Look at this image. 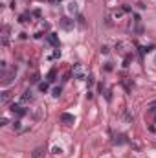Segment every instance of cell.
I'll return each instance as SVG.
<instances>
[{"label":"cell","instance_id":"obj_13","mask_svg":"<svg viewBox=\"0 0 156 158\" xmlns=\"http://www.w3.org/2000/svg\"><path fill=\"white\" fill-rule=\"evenodd\" d=\"M123 15H125V9H123V7H119V9H116V11H114V18H118V20H119Z\"/></svg>","mask_w":156,"mask_h":158},{"label":"cell","instance_id":"obj_7","mask_svg":"<svg viewBox=\"0 0 156 158\" xmlns=\"http://www.w3.org/2000/svg\"><path fill=\"white\" fill-rule=\"evenodd\" d=\"M9 31H11V28H9L7 24H4V26H2V46H7V41H9Z\"/></svg>","mask_w":156,"mask_h":158},{"label":"cell","instance_id":"obj_28","mask_svg":"<svg viewBox=\"0 0 156 158\" xmlns=\"http://www.w3.org/2000/svg\"><path fill=\"white\" fill-rule=\"evenodd\" d=\"M50 2H52V4H59V2H61V0H50Z\"/></svg>","mask_w":156,"mask_h":158},{"label":"cell","instance_id":"obj_27","mask_svg":"<svg viewBox=\"0 0 156 158\" xmlns=\"http://www.w3.org/2000/svg\"><path fill=\"white\" fill-rule=\"evenodd\" d=\"M20 39H22V41H26V39H28V33L22 31V33H20Z\"/></svg>","mask_w":156,"mask_h":158},{"label":"cell","instance_id":"obj_4","mask_svg":"<svg viewBox=\"0 0 156 158\" xmlns=\"http://www.w3.org/2000/svg\"><path fill=\"white\" fill-rule=\"evenodd\" d=\"M59 26H61V29H64V31H70V29L74 28V20L68 18V17H63V18H59Z\"/></svg>","mask_w":156,"mask_h":158},{"label":"cell","instance_id":"obj_8","mask_svg":"<svg viewBox=\"0 0 156 158\" xmlns=\"http://www.w3.org/2000/svg\"><path fill=\"white\" fill-rule=\"evenodd\" d=\"M61 121L66 123V125H74L75 123V118L72 114H68V112H64V114H61Z\"/></svg>","mask_w":156,"mask_h":158},{"label":"cell","instance_id":"obj_5","mask_svg":"<svg viewBox=\"0 0 156 158\" xmlns=\"http://www.w3.org/2000/svg\"><path fill=\"white\" fill-rule=\"evenodd\" d=\"M46 41H48V44H52L53 48H59V37H57V33L50 31L48 35H46Z\"/></svg>","mask_w":156,"mask_h":158},{"label":"cell","instance_id":"obj_15","mask_svg":"<svg viewBox=\"0 0 156 158\" xmlns=\"http://www.w3.org/2000/svg\"><path fill=\"white\" fill-rule=\"evenodd\" d=\"M61 92H63L61 86H53V88H52V96H53V97H59V96H61Z\"/></svg>","mask_w":156,"mask_h":158},{"label":"cell","instance_id":"obj_26","mask_svg":"<svg viewBox=\"0 0 156 158\" xmlns=\"http://www.w3.org/2000/svg\"><path fill=\"white\" fill-rule=\"evenodd\" d=\"M7 123H9V120H7V118H2V120H0V125H7Z\"/></svg>","mask_w":156,"mask_h":158},{"label":"cell","instance_id":"obj_18","mask_svg":"<svg viewBox=\"0 0 156 158\" xmlns=\"http://www.w3.org/2000/svg\"><path fill=\"white\" fill-rule=\"evenodd\" d=\"M125 142H127V140H125V134H119V136H116L114 144H119V145H121V144H125Z\"/></svg>","mask_w":156,"mask_h":158},{"label":"cell","instance_id":"obj_22","mask_svg":"<svg viewBox=\"0 0 156 158\" xmlns=\"http://www.w3.org/2000/svg\"><path fill=\"white\" fill-rule=\"evenodd\" d=\"M52 153H53V155H61V153H63V149H61V147H53V149H52Z\"/></svg>","mask_w":156,"mask_h":158},{"label":"cell","instance_id":"obj_20","mask_svg":"<svg viewBox=\"0 0 156 158\" xmlns=\"http://www.w3.org/2000/svg\"><path fill=\"white\" fill-rule=\"evenodd\" d=\"M41 15H42V13H41V9H35V11L31 13V17H35V18H41Z\"/></svg>","mask_w":156,"mask_h":158},{"label":"cell","instance_id":"obj_23","mask_svg":"<svg viewBox=\"0 0 156 158\" xmlns=\"http://www.w3.org/2000/svg\"><path fill=\"white\" fill-rule=\"evenodd\" d=\"M37 81H39V74H33L31 79H29V83H37Z\"/></svg>","mask_w":156,"mask_h":158},{"label":"cell","instance_id":"obj_24","mask_svg":"<svg viewBox=\"0 0 156 158\" xmlns=\"http://www.w3.org/2000/svg\"><path fill=\"white\" fill-rule=\"evenodd\" d=\"M108 46H101V53H103V55H108Z\"/></svg>","mask_w":156,"mask_h":158},{"label":"cell","instance_id":"obj_12","mask_svg":"<svg viewBox=\"0 0 156 158\" xmlns=\"http://www.w3.org/2000/svg\"><path fill=\"white\" fill-rule=\"evenodd\" d=\"M55 77H57V70H55V68H53V70H50V74H48V83H53L55 81Z\"/></svg>","mask_w":156,"mask_h":158},{"label":"cell","instance_id":"obj_17","mask_svg":"<svg viewBox=\"0 0 156 158\" xmlns=\"http://www.w3.org/2000/svg\"><path fill=\"white\" fill-rule=\"evenodd\" d=\"M48 88H50V83L48 81H44V83L39 85V90H41V92H48Z\"/></svg>","mask_w":156,"mask_h":158},{"label":"cell","instance_id":"obj_14","mask_svg":"<svg viewBox=\"0 0 156 158\" xmlns=\"http://www.w3.org/2000/svg\"><path fill=\"white\" fill-rule=\"evenodd\" d=\"M153 44H149V46H143V48H140V53H142V55H145V53H149V52H153Z\"/></svg>","mask_w":156,"mask_h":158},{"label":"cell","instance_id":"obj_16","mask_svg":"<svg viewBox=\"0 0 156 158\" xmlns=\"http://www.w3.org/2000/svg\"><path fill=\"white\" fill-rule=\"evenodd\" d=\"M61 57V50H59V48H55V52L52 53V55H50L48 59H52V61H55V59H59Z\"/></svg>","mask_w":156,"mask_h":158},{"label":"cell","instance_id":"obj_6","mask_svg":"<svg viewBox=\"0 0 156 158\" xmlns=\"http://www.w3.org/2000/svg\"><path fill=\"white\" fill-rule=\"evenodd\" d=\"M11 99H13V94L9 92V90H4L2 96H0V103L6 107V105H9V103H11Z\"/></svg>","mask_w":156,"mask_h":158},{"label":"cell","instance_id":"obj_19","mask_svg":"<svg viewBox=\"0 0 156 158\" xmlns=\"http://www.w3.org/2000/svg\"><path fill=\"white\" fill-rule=\"evenodd\" d=\"M6 68H7V63L6 61H0V70H2V74H6Z\"/></svg>","mask_w":156,"mask_h":158},{"label":"cell","instance_id":"obj_10","mask_svg":"<svg viewBox=\"0 0 156 158\" xmlns=\"http://www.w3.org/2000/svg\"><path fill=\"white\" fill-rule=\"evenodd\" d=\"M29 20H31V13H29V11H26V13H22L20 17H18V22H20V24H28Z\"/></svg>","mask_w":156,"mask_h":158},{"label":"cell","instance_id":"obj_9","mask_svg":"<svg viewBox=\"0 0 156 158\" xmlns=\"http://www.w3.org/2000/svg\"><path fill=\"white\" fill-rule=\"evenodd\" d=\"M33 99H35V96H33V92H31V90H26V92L22 94V97H20V101H22V103H31Z\"/></svg>","mask_w":156,"mask_h":158},{"label":"cell","instance_id":"obj_21","mask_svg":"<svg viewBox=\"0 0 156 158\" xmlns=\"http://www.w3.org/2000/svg\"><path fill=\"white\" fill-rule=\"evenodd\" d=\"M41 155H42V149H35L33 151V158H39Z\"/></svg>","mask_w":156,"mask_h":158},{"label":"cell","instance_id":"obj_11","mask_svg":"<svg viewBox=\"0 0 156 158\" xmlns=\"http://www.w3.org/2000/svg\"><path fill=\"white\" fill-rule=\"evenodd\" d=\"M68 13H70V15H75V13H77V4H75V2H70V4H68Z\"/></svg>","mask_w":156,"mask_h":158},{"label":"cell","instance_id":"obj_2","mask_svg":"<svg viewBox=\"0 0 156 158\" xmlns=\"http://www.w3.org/2000/svg\"><path fill=\"white\" fill-rule=\"evenodd\" d=\"M72 72H74V77L75 79H79V81H83V79H87V70H84V66L83 65H74L72 68Z\"/></svg>","mask_w":156,"mask_h":158},{"label":"cell","instance_id":"obj_1","mask_svg":"<svg viewBox=\"0 0 156 158\" xmlns=\"http://www.w3.org/2000/svg\"><path fill=\"white\" fill-rule=\"evenodd\" d=\"M9 110H11L17 118H22V116H26V114H28V110L24 108L22 103H11V105H9Z\"/></svg>","mask_w":156,"mask_h":158},{"label":"cell","instance_id":"obj_25","mask_svg":"<svg viewBox=\"0 0 156 158\" xmlns=\"http://www.w3.org/2000/svg\"><path fill=\"white\" fill-rule=\"evenodd\" d=\"M112 70V63H107V65H105V72H110Z\"/></svg>","mask_w":156,"mask_h":158},{"label":"cell","instance_id":"obj_3","mask_svg":"<svg viewBox=\"0 0 156 158\" xmlns=\"http://www.w3.org/2000/svg\"><path fill=\"white\" fill-rule=\"evenodd\" d=\"M15 76H17V66H13L11 70H9L7 74H4V79H2V86H7V85H11L13 83V79Z\"/></svg>","mask_w":156,"mask_h":158}]
</instances>
